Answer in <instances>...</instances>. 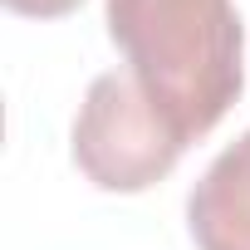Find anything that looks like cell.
<instances>
[{
    "label": "cell",
    "instance_id": "277c9868",
    "mask_svg": "<svg viewBox=\"0 0 250 250\" xmlns=\"http://www.w3.org/2000/svg\"><path fill=\"white\" fill-rule=\"evenodd\" d=\"M83 0H5V10L15 15H30V20H59V15H74Z\"/></svg>",
    "mask_w": 250,
    "mask_h": 250
},
{
    "label": "cell",
    "instance_id": "6da1fadb",
    "mask_svg": "<svg viewBox=\"0 0 250 250\" xmlns=\"http://www.w3.org/2000/svg\"><path fill=\"white\" fill-rule=\"evenodd\" d=\"M103 20L128 74L187 147L245 93V25L235 0H108Z\"/></svg>",
    "mask_w": 250,
    "mask_h": 250
},
{
    "label": "cell",
    "instance_id": "7a4b0ae2",
    "mask_svg": "<svg viewBox=\"0 0 250 250\" xmlns=\"http://www.w3.org/2000/svg\"><path fill=\"white\" fill-rule=\"evenodd\" d=\"M187 143L152 108L133 74H98L74 118V167L98 191H147L177 162Z\"/></svg>",
    "mask_w": 250,
    "mask_h": 250
},
{
    "label": "cell",
    "instance_id": "3957f363",
    "mask_svg": "<svg viewBox=\"0 0 250 250\" xmlns=\"http://www.w3.org/2000/svg\"><path fill=\"white\" fill-rule=\"evenodd\" d=\"M187 230L196 250H250V128L191 187Z\"/></svg>",
    "mask_w": 250,
    "mask_h": 250
}]
</instances>
